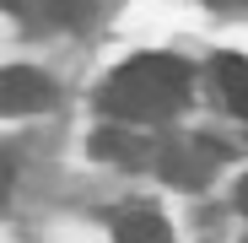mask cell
<instances>
[{
  "label": "cell",
  "mask_w": 248,
  "mask_h": 243,
  "mask_svg": "<svg viewBox=\"0 0 248 243\" xmlns=\"http://www.w3.org/2000/svg\"><path fill=\"white\" fill-rule=\"evenodd\" d=\"M194 92V76L173 54H135L130 65H119L113 81L97 92V108L119 125H156L173 119Z\"/></svg>",
  "instance_id": "cell-1"
},
{
  "label": "cell",
  "mask_w": 248,
  "mask_h": 243,
  "mask_svg": "<svg viewBox=\"0 0 248 243\" xmlns=\"http://www.w3.org/2000/svg\"><path fill=\"white\" fill-rule=\"evenodd\" d=\"M216 162H221V146L216 141H173V146L156 151L162 178L178 184V189H205L211 173H216Z\"/></svg>",
  "instance_id": "cell-2"
},
{
  "label": "cell",
  "mask_w": 248,
  "mask_h": 243,
  "mask_svg": "<svg viewBox=\"0 0 248 243\" xmlns=\"http://www.w3.org/2000/svg\"><path fill=\"white\" fill-rule=\"evenodd\" d=\"M0 103H6V113H44L54 103V81L44 70H32V65H6V76H0Z\"/></svg>",
  "instance_id": "cell-3"
},
{
  "label": "cell",
  "mask_w": 248,
  "mask_h": 243,
  "mask_svg": "<svg viewBox=\"0 0 248 243\" xmlns=\"http://www.w3.org/2000/svg\"><path fill=\"white\" fill-rule=\"evenodd\" d=\"M113 243H173V227L162 222L156 211L135 206V211H119L113 216Z\"/></svg>",
  "instance_id": "cell-4"
},
{
  "label": "cell",
  "mask_w": 248,
  "mask_h": 243,
  "mask_svg": "<svg viewBox=\"0 0 248 243\" xmlns=\"http://www.w3.org/2000/svg\"><path fill=\"white\" fill-rule=\"evenodd\" d=\"M216 87H221V103L248 119V60L243 54H216Z\"/></svg>",
  "instance_id": "cell-5"
},
{
  "label": "cell",
  "mask_w": 248,
  "mask_h": 243,
  "mask_svg": "<svg viewBox=\"0 0 248 243\" xmlns=\"http://www.w3.org/2000/svg\"><path fill=\"white\" fill-rule=\"evenodd\" d=\"M130 151H140L135 135H124V130H97L92 135V157H108V162H135Z\"/></svg>",
  "instance_id": "cell-6"
},
{
  "label": "cell",
  "mask_w": 248,
  "mask_h": 243,
  "mask_svg": "<svg viewBox=\"0 0 248 243\" xmlns=\"http://www.w3.org/2000/svg\"><path fill=\"white\" fill-rule=\"evenodd\" d=\"M237 211H243V216H248V178H243V184H237Z\"/></svg>",
  "instance_id": "cell-7"
},
{
  "label": "cell",
  "mask_w": 248,
  "mask_h": 243,
  "mask_svg": "<svg viewBox=\"0 0 248 243\" xmlns=\"http://www.w3.org/2000/svg\"><path fill=\"white\" fill-rule=\"evenodd\" d=\"M205 6H243V0H205Z\"/></svg>",
  "instance_id": "cell-8"
}]
</instances>
